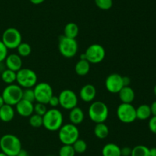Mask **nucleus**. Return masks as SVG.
Masks as SVG:
<instances>
[{"mask_svg":"<svg viewBox=\"0 0 156 156\" xmlns=\"http://www.w3.org/2000/svg\"><path fill=\"white\" fill-rule=\"evenodd\" d=\"M136 119L140 120H146L152 116L150 106L147 104H142L137 107L136 109Z\"/></svg>","mask_w":156,"mask_h":156,"instance_id":"22","label":"nucleus"},{"mask_svg":"<svg viewBox=\"0 0 156 156\" xmlns=\"http://www.w3.org/2000/svg\"><path fill=\"white\" fill-rule=\"evenodd\" d=\"M130 156H150L149 148L143 145H139L132 148Z\"/></svg>","mask_w":156,"mask_h":156,"instance_id":"26","label":"nucleus"},{"mask_svg":"<svg viewBox=\"0 0 156 156\" xmlns=\"http://www.w3.org/2000/svg\"><path fill=\"white\" fill-rule=\"evenodd\" d=\"M85 54L86 60L90 64H99L105 59L106 52L102 45L93 44L87 47Z\"/></svg>","mask_w":156,"mask_h":156,"instance_id":"11","label":"nucleus"},{"mask_svg":"<svg viewBox=\"0 0 156 156\" xmlns=\"http://www.w3.org/2000/svg\"><path fill=\"white\" fill-rule=\"evenodd\" d=\"M1 78L3 82L7 84L8 85L14 84L16 81V72L9 69H5L2 72Z\"/></svg>","mask_w":156,"mask_h":156,"instance_id":"25","label":"nucleus"},{"mask_svg":"<svg viewBox=\"0 0 156 156\" xmlns=\"http://www.w3.org/2000/svg\"><path fill=\"white\" fill-rule=\"evenodd\" d=\"M5 104V102H4V99H3L2 96V95H0V108H1L2 106L3 105Z\"/></svg>","mask_w":156,"mask_h":156,"instance_id":"43","label":"nucleus"},{"mask_svg":"<svg viewBox=\"0 0 156 156\" xmlns=\"http://www.w3.org/2000/svg\"><path fill=\"white\" fill-rule=\"evenodd\" d=\"M109 115V110L106 104L101 101L91 102L88 108V116L95 123L105 122Z\"/></svg>","mask_w":156,"mask_h":156,"instance_id":"3","label":"nucleus"},{"mask_svg":"<svg viewBox=\"0 0 156 156\" xmlns=\"http://www.w3.org/2000/svg\"><path fill=\"white\" fill-rule=\"evenodd\" d=\"M17 50H18V54L20 55L21 58L29 56L31 53V47L30 44L26 42H21L17 47Z\"/></svg>","mask_w":156,"mask_h":156,"instance_id":"27","label":"nucleus"},{"mask_svg":"<svg viewBox=\"0 0 156 156\" xmlns=\"http://www.w3.org/2000/svg\"><path fill=\"white\" fill-rule=\"evenodd\" d=\"M16 82L21 88H33L37 84V76L33 70L21 68L16 72Z\"/></svg>","mask_w":156,"mask_h":156,"instance_id":"4","label":"nucleus"},{"mask_svg":"<svg viewBox=\"0 0 156 156\" xmlns=\"http://www.w3.org/2000/svg\"><path fill=\"white\" fill-rule=\"evenodd\" d=\"M35 101L44 104H48L49 100L53 95V90L50 84L46 82L38 83L34 87Z\"/></svg>","mask_w":156,"mask_h":156,"instance_id":"9","label":"nucleus"},{"mask_svg":"<svg viewBox=\"0 0 156 156\" xmlns=\"http://www.w3.org/2000/svg\"><path fill=\"white\" fill-rule=\"evenodd\" d=\"M123 85H124V87L129 86V84H130L131 82L130 78L128 77V76H123Z\"/></svg>","mask_w":156,"mask_h":156,"instance_id":"39","label":"nucleus"},{"mask_svg":"<svg viewBox=\"0 0 156 156\" xmlns=\"http://www.w3.org/2000/svg\"><path fill=\"white\" fill-rule=\"evenodd\" d=\"M45 0H30V2L34 5H40L43 3Z\"/></svg>","mask_w":156,"mask_h":156,"instance_id":"42","label":"nucleus"},{"mask_svg":"<svg viewBox=\"0 0 156 156\" xmlns=\"http://www.w3.org/2000/svg\"><path fill=\"white\" fill-rule=\"evenodd\" d=\"M58 97L59 100V106L65 110H70L77 106L78 96L73 90L69 89L62 90Z\"/></svg>","mask_w":156,"mask_h":156,"instance_id":"12","label":"nucleus"},{"mask_svg":"<svg viewBox=\"0 0 156 156\" xmlns=\"http://www.w3.org/2000/svg\"><path fill=\"white\" fill-rule=\"evenodd\" d=\"M29 124L33 128H40L43 126V116L33 113L29 117Z\"/></svg>","mask_w":156,"mask_h":156,"instance_id":"29","label":"nucleus"},{"mask_svg":"<svg viewBox=\"0 0 156 156\" xmlns=\"http://www.w3.org/2000/svg\"><path fill=\"white\" fill-rule=\"evenodd\" d=\"M117 116L123 123H132L136 119V108L132 103H120L117 109Z\"/></svg>","mask_w":156,"mask_h":156,"instance_id":"10","label":"nucleus"},{"mask_svg":"<svg viewBox=\"0 0 156 156\" xmlns=\"http://www.w3.org/2000/svg\"><path fill=\"white\" fill-rule=\"evenodd\" d=\"M1 151L8 156H16L22 148L19 138L13 134H5L0 139Z\"/></svg>","mask_w":156,"mask_h":156,"instance_id":"2","label":"nucleus"},{"mask_svg":"<svg viewBox=\"0 0 156 156\" xmlns=\"http://www.w3.org/2000/svg\"><path fill=\"white\" fill-rule=\"evenodd\" d=\"M63 32L64 36L67 37V38L76 39L79 32V26L74 22H69L66 24Z\"/></svg>","mask_w":156,"mask_h":156,"instance_id":"23","label":"nucleus"},{"mask_svg":"<svg viewBox=\"0 0 156 156\" xmlns=\"http://www.w3.org/2000/svg\"><path fill=\"white\" fill-rule=\"evenodd\" d=\"M118 94L119 98L123 103H132L135 99V92L129 86L123 87Z\"/></svg>","mask_w":156,"mask_h":156,"instance_id":"18","label":"nucleus"},{"mask_svg":"<svg viewBox=\"0 0 156 156\" xmlns=\"http://www.w3.org/2000/svg\"><path fill=\"white\" fill-rule=\"evenodd\" d=\"M59 50L61 54L66 58L76 56L79 50V45L76 39L62 35L59 38Z\"/></svg>","mask_w":156,"mask_h":156,"instance_id":"7","label":"nucleus"},{"mask_svg":"<svg viewBox=\"0 0 156 156\" xmlns=\"http://www.w3.org/2000/svg\"><path fill=\"white\" fill-rule=\"evenodd\" d=\"M91 69V64L87 60H79L75 66V71L79 76H85Z\"/></svg>","mask_w":156,"mask_h":156,"instance_id":"21","label":"nucleus"},{"mask_svg":"<svg viewBox=\"0 0 156 156\" xmlns=\"http://www.w3.org/2000/svg\"><path fill=\"white\" fill-rule=\"evenodd\" d=\"M46 104L41 103V102H36L34 104V113L37 114L39 116H43L47 111Z\"/></svg>","mask_w":156,"mask_h":156,"instance_id":"33","label":"nucleus"},{"mask_svg":"<svg viewBox=\"0 0 156 156\" xmlns=\"http://www.w3.org/2000/svg\"><path fill=\"white\" fill-rule=\"evenodd\" d=\"M2 41L8 49H17L22 42V36L19 31L15 28H8L4 31L2 36Z\"/></svg>","mask_w":156,"mask_h":156,"instance_id":"8","label":"nucleus"},{"mask_svg":"<svg viewBox=\"0 0 156 156\" xmlns=\"http://www.w3.org/2000/svg\"><path fill=\"white\" fill-rule=\"evenodd\" d=\"M58 131L59 141L63 145H73L79 139V130L74 124L67 123L62 125Z\"/></svg>","mask_w":156,"mask_h":156,"instance_id":"5","label":"nucleus"},{"mask_svg":"<svg viewBox=\"0 0 156 156\" xmlns=\"http://www.w3.org/2000/svg\"><path fill=\"white\" fill-rule=\"evenodd\" d=\"M154 93H155V95L156 96V84H155V87H154Z\"/></svg>","mask_w":156,"mask_h":156,"instance_id":"45","label":"nucleus"},{"mask_svg":"<svg viewBox=\"0 0 156 156\" xmlns=\"http://www.w3.org/2000/svg\"><path fill=\"white\" fill-rule=\"evenodd\" d=\"M22 99L25 100L30 101V102H34L35 101V95L34 91L33 88H27L23 90Z\"/></svg>","mask_w":156,"mask_h":156,"instance_id":"32","label":"nucleus"},{"mask_svg":"<svg viewBox=\"0 0 156 156\" xmlns=\"http://www.w3.org/2000/svg\"><path fill=\"white\" fill-rule=\"evenodd\" d=\"M5 64L7 69L18 72L22 68L23 62L21 57L18 54H8V56L6 57L5 60Z\"/></svg>","mask_w":156,"mask_h":156,"instance_id":"14","label":"nucleus"},{"mask_svg":"<svg viewBox=\"0 0 156 156\" xmlns=\"http://www.w3.org/2000/svg\"><path fill=\"white\" fill-rule=\"evenodd\" d=\"M149 155L156 156V148H149Z\"/></svg>","mask_w":156,"mask_h":156,"instance_id":"41","label":"nucleus"},{"mask_svg":"<svg viewBox=\"0 0 156 156\" xmlns=\"http://www.w3.org/2000/svg\"><path fill=\"white\" fill-rule=\"evenodd\" d=\"M49 156H53V155H49Z\"/></svg>","mask_w":156,"mask_h":156,"instance_id":"46","label":"nucleus"},{"mask_svg":"<svg viewBox=\"0 0 156 156\" xmlns=\"http://www.w3.org/2000/svg\"><path fill=\"white\" fill-rule=\"evenodd\" d=\"M18 115L23 117H30L34 113V102L25 99H21L15 105Z\"/></svg>","mask_w":156,"mask_h":156,"instance_id":"15","label":"nucleus"},{"mask_svg":"<svg viewBox=\"0 0 156 156\" xmlns=\"http://www.w3.org/2000/svg\"><path fill=\"white\" fill-rule=\"evenodd\" d=\"M48 104L50 106L53 107V108H56V106H58L59 105V100L58 96L53 95L52 97L50 99V100H49Z\"/></svg>","mask_w":156,"mask_h":156,"instance_id":"36","label":"nucleus"},{"mask_svg":"<svg viewBox=\"0 0 156 156\" xmlns=\"http://www.w3.org/2000/svg\"><path fill=\"white\" fill-rule=\"evenodd\" d=\"M96 94H97V91H96L95 87L90 84H85L81 88L79 91V96L81 99L85 102H92L95 98Z\"/></svg>","mask_w":156,"mask_h":156,"instance_id":"16","label":"nucleus"},{"mask_svg":"<svg viewBox=\"0 0 156 156\" xmlns=\"http://www.w3.org/2000/svg\"><path fill=\"white\" fill-rule=\"evenodd\" d=\"M23 89L18 84H9L3 90L2 96L5 104L15 106L22 99Z\"/></svg>","mask_w":156,"mask_h":156,"instance_id":"6","label":"nucleus"},{"mask_svg":"<svg viewBox=\"0 0 156 156\" xmlns=\"http://www.w3.org/2000/svg\"><path fill=\"white\" fill-rule=\"evenodd\" d=\"M76 154L72 145H63L59 151V156H75Z\"/></svg>","mask_w":156,"mask_h":156,"instance_id":"30","label":"nucleus"},{"mask_svg":"<svg viewBox=\"0 0 156 156\" xmlns=\"http://www.w3.org/2000/svg\"><path fill=\"white\" fill-rule=\"evenodd\" d=\"M0 156H8V155L5 154V153H3L2 151H1V152H0Z\"/></svg>","mask_w":156,"mask_h":156,"instance_id":"44","label":"nucleus"},{"mask_svg":"<svg viewBox=\"0 0 156 156\" xmlns=\"http://www.w3.org/2000/svg\"><path fill=\"white\" fill-rule=\"evenodd\" d=\"M94 2L101 10H109L113 6V0H94Z\"/></svg>","mask_w":156,"mask_h":156,"instance_id":"31","label":"nucleus"},{"mask_svg":"<svg viewBox=\"0 0 156 156\" xmlns=\"http://www.w3.org/2000/svg\"><path fill=\"white\" fill-rule=\"evenodd\" d=\"M121 156H130L132 152V148L129 147H123L120 149Z\"/></svg>","mask_w":156,"mask_h":156,"instance_id":"37","label":"nucleus"},{"mask_svg":"<svg viewBox=\"0 0 156 156\" xmlns=\"http://www.w3.org/2000/svg\"><path fill=\"white\" fill-rule=\"evenodd\" d=\"M15 112L13 106L5 103L0 108V120L4 122H9L15 117Z\"/></svg>","mask_w":156,"mask_h":156,"instance_id":"19","label":"nucleus"},{"mask_svg":"<svg viewBox=\"0 0 156 156\" xmlns=\"http://www.w3.org/2000/svg\"><path fill=\"white\" fill-rule=\"evenodd\" d=\"M72 145H73L76 153H78V154H83L84 152L86 151L87 147H88L85 141L80 139H78Z\"/></svg>","mask_w":156,"mask_h":156,"instance_id":"28","label":"nucleus"},{"mask_svg":"<svg viewBox=\"0 0 156 156\" xmlns=\"http://www.w3.org/2000/svg\"><path fill=\"white\" fill-rule=\"evenodd\" d=\"M149 128L152 133L156 135V116H152V117L149 119Z\"/></svg>","mask_w":156,"mask_h":156,"instance_id":"35","label":"nucleus"},{"mask_svg":"<svg viewBox=\"0 0 156 156\" xmlns=\"http://www.w3.org/2000/svg\"><path fill=\"white\" fill-rule=\"evenodd\" d=\"M94 134L98 139H104L109 135V128L105 122L96 123L94 128Z\"/></svg>","mask_w":156,"mask_h":156,"instance_id":"24","label":"nucleus"},{"mask_svg":"<svg viewBox=\"0 0 156 156\" xmlns=\"http://www.w3.org/2000/svg\"><path fill=\"white\" fill-rule=\"evenodd\" d=\"M121 148L114 143H108L102 148V156H121Z\"/></svg>","mask_w":156,"mask_h":156,"instance_id":"20","label":"nucleus"},{"mask_svg":"<svg viewBox=\"0 0 156 156\" xmlns=\"http://www.w3.org/2000/svg\"><path fill=\"white\" fill-rule=\"evenodd\" d=\"M69 118L70 123L77 125L83 122L85 119V114L83 110L80 107L76 106L70 110Z\"/></svg>","mask_w":156,"mask_h":156,"instance_id":"17","label":"nucleus"},{"mask_svg":"<svg viewBox=\"0 0 156 156\" xmlns=\"http://www.w3.org/2000/svg\"><path fill=\"white\" fill-rule=\"evenodd\" d=\"M16 156H30V155H29V153L27 152L25 149L21 148V151L18 153V154H17Z\"/></svg>","mask_w":156,"mask_h":156,"instance_id":"40","label":"nucleus"},{"mask_svg":"<svg viewBox=\"0 0 156 156\" xmlns=\"http://www.w3.org/2000/svg\"><path fill=\"white\" fill-rule=\"evenodd\" d=\"M151 113H152V116H156V100L154 101L150 106Z\"/></svg>","mask_w":156,"mask_h":156,"instance_id":"38","label":"nucleus"},{"mask_svg":"<svg viewBox=\"0 0 156 156\" xmlns=\"http://www.w3.org/2000/svg\"><path fill=\"white\" fill-rule=\"evenodd\" d=\"M8 50L9 49L5 47L2 40H0V63L3 62L8 56Z\"/></svg>","mask_w":156,"mask_h":156,"instance_id":"34","label":"nucleus"},{"mask_svg":"<svg viewBox=\"0 0 156 156\" xmlns=\"http://www.w3.org/2000/svg\"><path fill=\"white\" fill-rule=\"evenodd\" d=\"M63 123L62 112L56 108L50 109L43 116V126L50 132L58 131Z\"/></svg>","mask_w":156,"mask_h":156,"instance_id":"1","label":"nucleus"},{"mask_svg":"<svg viewBox=\"0 0 156 156\" xmlns=\"http://www.w3.org/2000/svg\"><path fill=\"white\" fill-rule=\"evenodd\" d=\"M123 87V76L118 73H111L105 80V87L111 93H118Z\"/></svg>","mask_w":156,"mask_h":156,"instance_id":"13","label":"nucleus"}]
</instances>
